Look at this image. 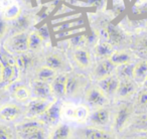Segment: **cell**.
Here are the masks:
<instances>
[{
    "mask_svg": "<svg viewBox=\"0 0 147 139\" xmlns=\"http://www.w3.org/2000/svg\"><path fill=\"white\" fill-rule=\"evenodd\" d=\"M16 133L20 139H47L43 122L34 118L16 125Z\"/></svg>",
    "mask_w": 147,
    "mask_h": 139,
    "instance_id": "obj_1",
    "label": "cell"
},
{
    "mask_svg": "<svg viewBox=\"0 0 147 139\" xmlns=\"http://www.w3.org/2000/svg\"><path fill=\"white\" fill-rule=\"evenodd\" d=\"M0 61L2 63V82L0 86H7L17 80L20 73L14 55L4 51H0Z\"/></svg>",
    "mask_w": 147,
    "mask_h": 139,
    "instance_id": "obj_2",
    "label": "cell"
},
{
    "mask_svg": "<svg viewBox=\"0 0 147 139\" xmlns=\"http://www.w3.org/2000/svg\"><path fill=\"white\" fill-rule=\"evenodd\" d=\"M4 49L12 55H21L28 49V33H13L4 43Z\"/></svg>",
    "mask_w": 147,
    "mask_h": 139,
    "instance_id": "obj_3",
    "label": "cell"
},
{
    "mask_svg": "<svg viewBox=\"0 0 147 139\" xmlns=\"http://www.w3.org/2000/svg\"><path fill=\"white\" fill-rule=\"evenodd\" d=\"M101 33H102V36L104 37L105 41L111 43L112 45H120L125 39V35L122 32V30L112 23L105 24L101 29Z\"/></svg>",
    "mask_w": 147,
    "mask_h": 139,
    "instance_id": "obj_4",
    "label": "cell"
},
{
    "mask_svg": "<svg viewBox=\"0 0 147 139\" xmlns=\"http://www.w3.org/2000/svg\"><path fill=\"white\" fill-rule=\"evenodd\" d=\"M86 101L91 107L98 109L102 108L107 104L108 98H107V95L98 86H94L87 90Z\"/></svg>",
    "mask_w": 147,
    "mask_h": 139,
    "instance_id": "obj_5",
    "label": "cell"
},
{
    "mask_svg": "<svg viewBox=\"0 0 147 139\" xmlns=\"http://www.w3.org/2000/svg\"><path fill=\"white\" fill-rule=\"evenodd\" d=\"M115 70H116V65H113L112 61L109 59H100L96 63L94 69H93L92 76L94 78V80H96L98 82V81L102 80V79L106 78V77L113 75Z\"/></svg>",
    "mask_w": 147,
    "mask_h": 139,
    "instance_id": "obj_6",
    "label": "cell"
},
{
    "mask_svg": "<svg viewBox=\"0 0 147 139\" xmlns=\"http://www.w3.org/2000/svg\"><path fill=\"white\" fill-rule=\"evenodd\" d=\"M51 102L47 99H38L34 98L27 104L26 107V115L29 118H36L41 117V115L45 112Z\"/></svg>",
    "mask_w": 147,
    "mask_h": 139,
    "instance_id": "obj_7",
    "label": "cell"
},
{
    "mask_svg": "<svg viewBox=\"0 0 147 139\" xmlns=\"http://www.w3.org/2000/svg\"><path fill=\"white\" fill-rule=\"evenodd\" d=\"M133 108L129 104H122L117 110V113L114 118V128L116 131H121L126 124L132 114Z\"/></svg>",
    "mask_w": 147,
    "mask_h": 139,
    "instance_id": "obj_8",
    "label": "cell"
},
{
    "mask_svg": "<svg viewBox=\"0 0 147 139\" xmlns=\"http://www.w3.org/2000/svg\"><path fill=\"white\" fill-rule=\"evenodd\" d=\"M85 87V81L82 76L79 75H67V88H65V96L74 97L82 92Z\"/></svg>",
    "mask_w": 147,
    "mask_h": 139,
    "instance_id": "obj_9",
    "label": "cell"
},
{
    "mask_svg": "<svg viewBox=\"0 0 147 139\" xmlns=\"http://www.w3.org/2000/svg\"><path fill=\"white\" fill-rule=\"evenodd\" d=\"M34 17H32L29 14H22L21 13L20 16L16 18L14 21L10 23L9 25V30H10L11 34L13 33H21V32H26V30L31 26L33 22Z\"/></svg>",
    "mask_w": 147,
    "mask_h": 139,
    "instance_id": "obj_10",
    "label": "cell"
},
{
    "mask_svg": "<svg viewBox=\"0 0 147 139\" xmlns=\"http://www.w3.org/2000/svg\"><path fill=\"white\" fill-rule=\"evenodd\" d=\"M61 109H63V106H61V104L59 101L51 102L49 108L41 115V121L43 123H49V124L57 123L59 121V117H61Z\"/></svg>",
    "mask_w": 147,
    "mask_h": 139,
    "instance_id": "obj_11",
    "label": "cell"
},
{
    "mask_svg": "<svg viewBox=\"0 0 147 139\" xmlns=\"http://www.w3.org/2000/svg\"><path fill=\"white\" fill-rule=\"evenodd\" d=\"M31 92L34 95L35 98L38 99H47L49 100L53 95L51 92V83L42 82V81L33 80L31 83Z\"/></svg>",
    "mask_w": 147,
    "mask_h": 139,
    "instance_id": "obj_12",
    "label": "cell"
},
{
    "mask_svg": "<svg viewBox=\"0 0 147 139\" xmlns=\"http://www.w3.org/2000/svg\"><path fill=\"white\" fill-rule=\"evenodd\" d=\"M120 84V80L116 75H111L106 78L102 79V80L98 81V85L97 86L107 95V96H111V95H115L117 92V89Z\"/></svg>",
    "mask_w": 147,
    "mask_h": 139,
    "instance_id": "obj_13",
    "label": "cell"
},
{
    "mask_svg": "<svg viewBox=\"0 0 147 139\" xmlns=\"http://www.w3.org/2000/svg\"><path fill=\"white\" fill-rule=\"evenodd\" d=\"M73 59L75 63H77L79 67L81 69H88L92 65V57L88 49L85 47L73 49Z\"/></svg>",
    "mask_w": 147,
    "mask_h": 139,
    "instance_id": "obj_14",
    "label": "cell"
},
{
    "mask_svg": "<svg viewBox=\"0 0 147 139\" xmlns=\"http://www.w3.org/2000/svg\"><path fill=\"white\" fill-rule=\"evenodd\" d=\"M80 133L83 139H114V135L111 132L96 127L82 129Z\"/></svg>",
    "mask_w": 147,
    "mask_h": 139,
    "instance_id": "obj_15",
    "label": "cell"
},
{
    "mask_svg": "<svg viewBox=\"0 0 147 139\" xmlns=\"http://www.w3.org/2000/svg\"><path fill=\"white\" fill-rule=\"evenodd\" d=\"M67 74L61 73V74H57L55 78L51 81V92L55 97L61 98V97L65 96V88H67Z\"/></svg>",
    "mask_w": 147,
    "mask_h": 139,
    "instance_id": "obj_16",
    "label": "cell"
},
{
    "mask_svg": "<svg viewBox=\"0 0 147 139\" xmlns=\"http://www.w3.org/2000/svg\"><path fill=\"white\" fill-rule=\"evenodd\" d=\"M89 119L94 126H105L110 121V112L104 107L98 108L90 115Z\"/></svg>",
    "mask_w": 147,
    "mask_h": 139,
    "instance_id": "obj_17",
    "label": "cell"
},
{
    "mask_svg": "<svg viewBox=\"0 0 147 139\" xmlns=\"http://www.w3.org/2000/svg\"><path fill=\"white\" fill-rule=\"evenodd\" d=\"M45 65L55 72H61L65 67V61L61 55L57 53H51L45 57Z\"/></svg>",
    "mask_w": 147,
    "mask_h": 139,
    "instance_id": "obj_18",
    "label": "cell"
},
{
    "mask_svg": "<svg viewBox=\"0 0 147 139\" xmlns=\"http://www.w3.org/2000/svg\"><path fill=\"white\" fill-rule=\"evenodd\" d=\"M114 47L111 43H107L105 40H99L95 45L94 53L98 59H110V57L114 53Z\"/></svg>",
    "mask_w": 147,
    "mask_h": 139,
    "instance_id": "obj_19",
    "label": "cell"
},
{
    "mask_svg": "<svg viewBox=\"0 0 147 139\" xmlns=\"http://www.w3.org/2000/svg\"><path fill=\"white\" fill-rule=\"evenodd\" d=\"M21 110L17 105L6 104L0 108V118L5 121H13L19 117Z\"/></svg>",
    "mask_w": 147,
    "mask_h": 139,
    "instance_id": "obj_20",
    "label": "cell"
},
{
    "mask_svg": "<svg viewBox=\"0 0 147 139\" xmlns=\"http://www.w3.org/2000/svg\"><path fill=\"white\" fill-rule=\"evenodd\" d=\"M136 91V85L133 80H121L117 89L116 96L118 98H127Z\"/></svg>",
    "mask_w": 147,
    "mask_h": 139,
    "instance_id": "obj_21",
    "label": "cell"
},
{
    "mask_svg": "<svg viewBox=\"0 0 147 139\" xmlns=\"http://www.w3.org/2000/svg\"><path fill=\"white\" fill-rule=\"evenodd\" d=\"M21 14V7L18 2L14 3L11 6L7 7L6 9L0 12V16L2 17L7 22H12L16 18H18Z\"/></svg>",
    "mask_w": 147,
    "mask_h": 139,
    "instance_id": "obj_22",
    "label": "cell"
},
{
    "mask_svg": "<svg viewBox=\"0 0 147 139\" xmlns=\"http://www.w3.org/2000/svg\"><path fill=\"white\" fill-rule=\"evenodd\" d=\"M16 63H17V67H18L19 70V73H24L26 71H28L31 67L33 65V57L27 53H21V55H17L16 57Z\"/></svg>",
    "mask_w": 147,
    "mask_h": 139,
    "instance_id": "obj_23",
    "label": "cell"
},
{
    "mask_svg": "<svg viewBox=\"0 0 147 139\" xmlns=\"http://www.w3.org/2000/svg\"><path fill=\"white\" fill-rule=\"evenodd\" d=\"M147 79V61H141L134 65L133 81L137 83H144Z\"/></svg>",
    "mask_w": 147,
    "mask_h": 139,
    "instance_id": "obj_24",
    "label": "cell"
},
{
    "mask_svg": "<svg viewBox=\"0 0 147 139\" xmlns=\"http://www.w3.org/2000/svg\"><path fill=\"white\" fill-rule=\"evenodd\" d=\"M57 75V73L55 71H53V69L47 67V65H42L41 67H39L35 73V79L34 80L42 81V82H47L51 83V81L55 78V76Z\"/></svg>",
    "mask_w": 147,
    "mask_h": 139,
    "instance_id": "obj_25",
    "label": "cell"
},
{
    "mask_svg": "<svg viewBox=\"0 0 147 139\" xmlns=\"http://www.w3.org/2000/svg\"><path fill=\"white\" fill-rule=\"evenodd\" d=\"M110 59L112 61V63L116 67L122 65H126V63H131V55L129 53L124 51H114L113 55L110 57Z\"/></svg>",
    "mask_w": 147,
    "mask_h": 139,
    "instance_id": "obj_26",
    "label": "cell"
},
{
    "mask_svg": "<svg viewBox=\"0 0 147 139\" xmlns=\"http://www.w3.org/2000/svg\"><path fill=\"white\" fill-rule=\"evenodd\" d=\"M67 43H69V47H71L73 49L85 47L88 45L87 34L85 32H82V33H78V34L71 35V37L67 38Z\"/></svg>",
    "mask_w": 147,
    "mask_h": 139,
    "instance_id": "obj_27",
    "label": "cell"
},
{
    "mask_svg": "<svg viewBox=\"0 0 147 139\" xmlns=\"http://www.w3.org/2000/svg\"><path fill=\"white\" fill-rule=\"evenodd\" d=\"M133 70L134 65L131 63L118 65L116 67V76L119 78V80H133Z\"/></svg>",
    "mask_w": 147,
    "mask_h": 139,
    "instance_id": "obj_28",
    "label": "cell"
},
{
    "mask_svg": "<svg viewBox=\"0 0 147 139\" xmlns=\"http://www.w3.org/2000/svg\"><path fill=\"white\" fill-rule=\"evenodd\" d=\"M71 128L65 124L57 125V128L53 130L49 139H69L71 137Z\"/></svg>",
    "mask_w": 147,
    "mask_h": 139,
    "instance_id": "obj_29",
    "label": "cell"
},
{
    "mask_svg": "<svg viewBox=\"0 0 147 139\" xmlns=\"http://www.w3.org/2000/svg\"><path fill=\"white\" fill-rule=\"evenodd\" d=\"M45 41L40 37L36 30H32L28 32V49L31 51H38Z\"/></svg>",
    "mask_w": 147,
    "mask_h": 139,
    "instance_id": "obj_30",
    "label": "cell"
},
{
    "mask_svg": "<svg viewBox=\"0 0 147 139\" xmlns=\"http://www.w3.org/2000/svg\"><path fill=\"white\" fill-rule=\"evenodd\" d=\"M30 95H31V91L26 86H22V85L15 87L14 90H13V96L19 102H25V101H27L30 98Z\"/></svg>",
    "mask_w": 147,
    "mask_h": 139,
    "instance_id": "obj_31",
    "label": "cell"
},
{
    "mask_svg": "<svg viewBox=\"0 0 147 139\" xmlns=\"http://www.w3.org/2000/svg\"><path fill=\"white\" fill-rule=\"evenodd\" d=\"M89 118V108L85 105H79L75 108V120L85 122Z\"/></svg>",
    "mask_w": 147,
    "mask_h": 139,
    "instance_id": "obj_32",
    "label": "cell"
},
{
    "mask_svg": "<svg viewBox=\"0 0 147 139\" xmlns=\"http://www.w3.org/2000/svg\"><path fill=\"white\" fill-rule=\"evenodd\" d=\"M81 4H84L85 6H92L95 7L98 10L104 8L106 5V0H77Z\"/></svg>",
    "mask_w": 147,
    "mask_h": 139,
    "instance_id": "obj_33",
    "label": "cell"
},
{
    "mask_svg": "<svg viewBox=\"0 0 147 139\" xmlns=\"http://www.w3.org/2000/svg\"><path fill=\"white\" fill-rule=\"evenodd\" d=\"M81 23H83V21H74V22H67V23H61L59 25H57V27H55V32H61V31L69 30L73 27H77L78 25H80Z\"/></svg>",
    "mask_w": 147,
    "mask_h": 139,
    "instance_id": "obj_34",
    "label": "cell"
},
{
    "mask_svg": "<svg viewBox=\"0 0 147 139\" xmlns=\"http://www.w3.org/2000/svg\"><path fill=\"white\" fill-rule=\"evenodd\" d=\"M35 30L38 32V34L40 35V37L42 38L43 41H51V32H49V25L47 23L42 24L40 27L36 28Z\"/></svg>",
    "mask_w": 147,
    "mask_h": 139,
    "instance_id": "obj_35",
    "label": "cell"
},
{
    "mask_svg": "<svg viewBox=\"0 0 147 139\" xmlns=\"http://www.w3.org/2000/svg\"><path fill=\"white\" fill-rule=\"evenodd\" d=\"M8 31H9V22H7L6 20H4L2 17L0 16V40L4 38Z\"/></svg>",
    "mask_w": 147,
    "mask_h": 139,
    "instance_id": "obj_36",
    "label": "cell"
},
{
    "mask_svg": "<svg viewBox=\"0 0 147 139\" xmlns=\"http://www.w3.org/2000/svg\"><path fill=\"white\" fill-rule=\"evenodd\" d=\"M136 49L140 53L147 55V36L141 37L140 39H138V41L136 43Z\"/></svg>",
    "mask_w": 147,
    "mask_h": 139,
    "instance_id": "obj_37",
    "label": "cell"
},
{
    "mask_svg": "<svg viewBox=\"0 0 147 139\" xmlns=\"http://www.w3.org/2000/svg\"><path fill=\"white\" fill-rule=\"evenodd\" d=\"M137 104L139 106H147V89L140 91L137 96Z\"/></svg>",
    "mask_w": 147,
    "mask_h": 139,
    "instance_id": "obj_38",
    "label": "cell"
},
{
    "mask_svg": "<svg viewBox=\"0 0 147 139\" xmlns=\"http://www.w3.org/2000/svg\"><path fill=\"white\" fill-rule=\"evenodd\" d=\"M0 139H12V133L9 127L0 124Z\"/></svg>",
    "mask_w": 147,
    "mask_h": 139,
    "instance_id": "obj_39",
    "label": "cell"
},
{
    "mask_svg": "<svg viewBox=\"0 0 147 139\" xmlns=\"http://www.w3.org/2000/svg\"><path fill=\"white\" fill-rule=\"evenodd\" d=\"M16 2V0H0V12Z\"/></svg>",
    "mask_w": 147,
    "mask_h": 139,
    "instance_id": "obj_40",
    "label": "cell"
},
{
    "mask_svg": "<svg viewBox=\"0 0 147 139\" xmlns=\"http://www.w3.org/2000/svg\"><path fill=\"white\" fill-rule=\"evenodd\" d=\"M25 5H28V6H32V3L34 2V0H21Z\"/></svg>",
    "mask_w": 147,
    "mask_h": 139,
    "instance_id": "obj_41",
    "label": "cell"
},
{
    "mask_svg": "<svg viewBox=\"0 0 147 139\" xmlns=\"http://www.w3.org/2000/svg\"><path fill=\"white\" fill-rule=\"evenodd\" d=\"M1 82H2V63L0 61V85H1Z\"/></svg>",
    "mask_w": 147,
    "mask_h": 139,
    "instance_id": "obj_42",
    "label": "cell"
},
{
    "mask_svg": "<svg viewBox=\"0 0 147 139\" xmlns=\"http://www.w3.org/2000/svg\"><path fill=\"white\" fill-rule=\"evenodd\" d=\"M143 84H144V87H145V89H147V79H146V80H145V82L143 83Z\"/></svg>",
    "mask_w": 147,
    "mask_h": 139,
    "instance_id": "obj_43",
    "label": "cell"
},
{
    "mask_svg": "<svg viewBox=\"0 0 147 139\" xmlns=\"http://www.w3.org/2000/svg\"><path fill=\"white\" fill-rule=\"evenodd\" d=\"M136 139H147V136H145V137H138V138H136Z\"/></svg>",
    "mask_w": 147,
    "mask_h": 139,
    "instance_id": "obj_44",
    "label": "cell"
},
{
    "mask_svg": "<svg viewBox=\"0 0 147 139\" xmlns=\"http://www.w3.org/2000/svg\"><path fill=\"white\" fill-rule=\"evenodd\" d=\"M0 51H1V49H0Z\"/></svg>",
    "mask_w": 147,
    "mask_h": 139,
    "instance_id": "obj_45",
    "label": "cell"
}]
</instances>
